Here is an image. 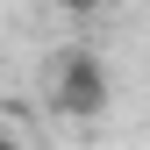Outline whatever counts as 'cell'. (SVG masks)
<instances>
[{
	"mask_svg": "<svg viewBox=\"0 0 150 150\" xmlns=\"http://www.w3.org/2000/svg\"><path fill=\"white\" fill-rule=\"evenodd\" d=\"M50 100H57V115L71 122H93L107 107V71L93 50H57V64H50Z\"/></svg>",
	"mask_w": 150,
	"mask_h": 150,
	"instance_id": "obj_1",
	"label": "cell"
},
{
	"mask_svg": "<svg viewBox=\"0 0 150 150\" xmlns=\"http://www.w3.org/2000/svg\"><path fill=\"white\" fill-rule=\"evenodd\" d=\"M64 7H93V0H64Z\"/></svg>",
	"mask_w": 150,
	"mask_h": 150,
	"instance_id": "obj_2",
	"label": "cell"
}]
</instances>
